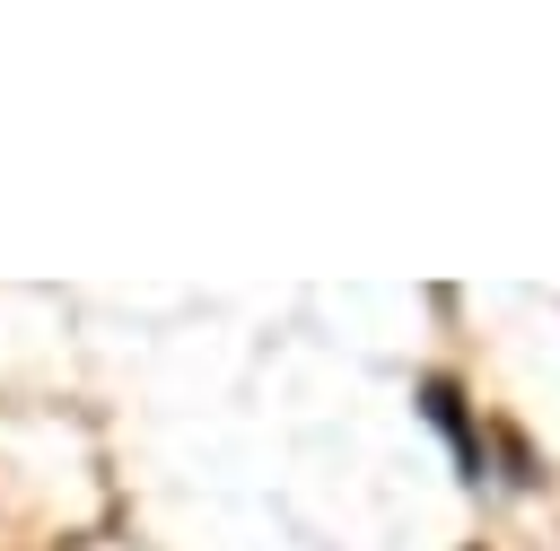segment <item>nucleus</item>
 <instances>
[{"label":"nucleus","instance_id":"obj_1","mask_svg":"<svg viewBox=\"0 0 560 551\" xmlns=\"http://www.w3.org/2000/svg\"><path fill=\"white\" fill-rule=\"evenodd\" d=\"M420 394H429V420L455 437V455H464V464H481V446H472V420H464V394H455V376H429Z\"/></svg>","mask_w":560,"mask_h":551}]
</instances>
